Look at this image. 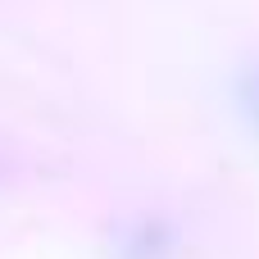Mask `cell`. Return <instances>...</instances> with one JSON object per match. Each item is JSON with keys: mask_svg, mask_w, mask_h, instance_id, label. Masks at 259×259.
Here are the masks:
<instances>
[{"mask_svg": "<svg viewBox=\"0 0 259 259\" xmlns=\"http://www.w3.org/2000/svg\"><path fill=\"white\" fill-rule=\"evenodd\" d=\"M232 100H237V114H241L246 132L259 141V59H250V64L232 77Z\"/></svg>", "mask_w": 259, "mask_h": 259, "instance_id": "cell-2", "label": "cell"}, {"mask_svg": "<svg viewBox=\"0 0 259 259\" xmlns=\"http://www.w3.org/2000/svg\"><path fill=\"white\" fill-rule=\"evenodd\" d=\"M109 259H182V228L178 219L159 214V209H141L114 223L109 232Z\"/></svg>", "mask_w": 259, "mask_h": 259, "instance_id": "cell-1", "label": "cell"}]
</instances>
